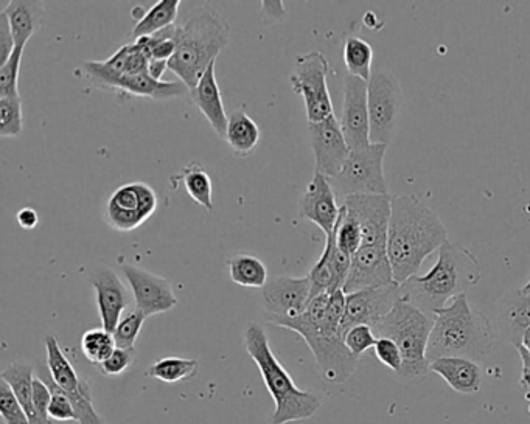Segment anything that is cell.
I'll list each match as a JSON object with an SVG mask.
<instances>
[{
	"mask_svg": "<svg viewBox=\"0 0 530 424\" xmlns=\"http://www.w3.org/2000/svg\"><path fill=\"white\" fill-rule=\"evenodd\" d=\"M229 35V22L212 5H193L175 24L176 53L168 61V70L192 92L227 46Z\"/></svg>",
	"mask_w": 530,
	"mask_h": 424,
	"instance_id": "2",
	"label": "cell"
},
{
	"mask_svg": "<svg viewBox=\"0 0 530 424\" xmlns=\"http://www.w3.org/2000/svg\"><path fill=\"white\" fill-rule=\"evenodd\" d=\"M521 345L526 348L527 352L530 353V327L524 331L523 339H521Z\"/></svg>",
	"mask_w": 530,
	"mask_h": 424,
	"instance_id": "50",
	"label": "cell"
},
{
	"mask_svg": "<svg viewBox=\"0 0 530 424\" xmlns=\"http://www.w3.org/2000/svg\"><path fill=\"white\" fill-rule=\"evenodd\" d=\"M229 275L231 280L243 288L263 289L268 283V269L265 263L254 255L237 254L229 258Z\"/></svg>",
	"mask_w": 530,
	"mask_h": 424,
	"instance_id": "29",
	"label": "cell"
},
{
	"mask_svg": "<svg viewBox=\"0 0 530 424\" xmlns=\"http://www.w3.org/2000/svg\"><path fill=\"white\" fill-rule=\"evenodd\" d=\"M97 296L98 316L102 328L109 333L116 331L123 313L130 306L131 294L123 285L119 275L109 268H100L89 277Z\"/></svg>",
	"mask_w": 530,
	"mask_h": 424,
	"instance_id": "21",
	"label": "cell"
},
{
	"mask_svg": "<svg viewBox=\"0 0 530 424\" xmlns=\"http://www.w3.org/2000/svg\"><path fill=\"white\" fill-rule=\"evenodd\" d=\"M50 400H52V392H50L47 384L41 378H35V383H33V415L30 418V424H52L49 415Z\"/></svg>",
	"mask_w": 530,
	"mask_h": 424,
	"instance_id": "43",
	"label": "cell"
},
{
	"mask_svg": "<svg viewBox=\"0 0 530 424\" xmlns=\"http://www.w3.org/2000/svg\"><path fill=\"white\" fill-rule=\"evenodd\" d=\"M367 103L370 143L389 145L405 108V98L397 78L384 70L372 73L367 83Z\"/></svg>",
	"mask_w": 530,
	"mask_h": 424,
	"instance_id": "9",
	"label": "cell"
},
{
	"mask_svg": "<svg viewBox=\"0 0 530 424\" xmlns=\"http://www.w3.org/2000/svg\"><path fill=\"white\" fill-rule=\"evenodd\" d=\"M499 324L515 347L521 345L524 331L530 327V299L521 296L518 291L517 299L504 303L503 311L499 314Z\"/></svg>",
	"mask_w": 530,
	"mask_h": 424,
	"instance_id": "28",
	"label": "cell"
},
{
	"mask_svg": "<svg viewBox=\"0 0 530 424\" xmlns=\"http://www.w3.org/2000/svg\"><path fill=\"white\" fill-rule=\"evenodd\" d=\"M308 126H310L311 148L316 159L314 173L333 179L341 173L352 151L342 134L339 120L332 115L324 122L308 123Z\"/></svg>",
	"mask_w": 530,
	"mask_h": 424,
	"instance_id": "17",
	"label": "cell"
},
{
	"mask_svg": "<svg viewBox=\"0 0 530 424\" xmlns=\"http://www.w3.org/2000/svg\"><path fill=\"white\" fill-rule=\"evenodd\" d=\"M2 11L7 14L14 42L19 49H25L27 42L32 39L35 33L39 32V28L42 27V22L46 18L44 2L14 0V2H8L7 7Z\"/></svg>",
	"mask_w": 530,
	"mask_h": 424,
	"instance_id": "25",
	"label": "cell"
},
{
	"mask_svg": "<svg viewBox=\"0 0 530 424\" xmlns=\"http://www.w3.org/2000/svg\"><path fill=\"white\" fill-rule=\"evenodd\" d=\"M395 283L386 247L363 246L352 257L349 279L342 291L346 294Z\"/></svg>",
	"mask_w": 530,
	"mask_h": 424,
	"instance_id": "20",
	"label": "cell"
},
{
	"mask_svg": "<svg viewBox=\"0 0 530 424\" xmlns=\"http://www.w3.org/2000/svg\"><path fill=\"white\" fill-rule=\"evenodd\" d=\"M482 279L481 266L475 255L461 244L450 241L439 249L436 265L426 275H414L400 285V299L417 306L429 317L447 306L457 296L467 294L468 289Z\"/></svg>",
	"mask_w": 530,
	"mask_h": 424,
	"instance_id": "3",
	"label": "cell"
},
{
	"mask_svg": "<svg viewBox=\"0 0 530 424\" xmlns=\"http://www.w3.org/2000/svg\"><path fill=\"white\" fill-rule=\"evenodd\" d=\"M157 195L145 182H130L109 196L105 207L106 223L117 232H131L154 215Z\"/></svg>",
	"mask_w": 530,
	"mask_h": 424,
	"instance_id": "12",
	"label": "cell"
},
{
	"mask_svg": "<svg viewBox=\"0 0 530 424\" xmlns=\"http://www.w3.org/2000/svg\"><path fill=\"white\" fill-rule=\"evenodd\" d=\"M374 352L381 364L386 365L388 369H391L397 375L401 372L403 355H401L400 348H398V345L392 339L378 338Z\"/></svg>",
	"mask_w": 530,
	"mask_h": 424,
	"instance_id": "44",
	"label": "cell"
},
{
	"mask_svg": "<svg viewBox=\"0 0 530 424\" xmlns=\"http://www.w3.org/2000/svg\"><path fill=\"white\" fill-rule=\"evenodd\" d=\"M2 381L11 387L30 420L33 415V383H35L32 365L14 362L2 372Z\"/></svg>",
	"mask_w": 530,
	"mask_h": 424,
	"instance_id": "32",
	"label": "cell"
},
{
	"mask_svg": "<svg viewBox=\"0 0 530 424\" xmlns=\"http://www.w3.org/2000/svg\"><path fill=\"white\" fill-rule=\"evenodd\" d=\"M148 317L142 313V311L134 310L131 313L126 314L122 317L119 325H117L116 331L112 333L114 341H116L117 348H123V350H134L137 338H139L140 331H142L143 324Z\"/></svg>",
	"mask_w": 530,
	"mask_h": 424,
	"instance_id": "39",
	"label": "cell"
},
{
	"mask_svg": "<svg viewBox=\"0 0 530 424\" xmlns=\"http://www.w3.org/2000/svg\"><path fill=\"white\" fill-rule=\"evenodd\" d=\"M328 72L330 64L321 52L297 56L290 81L294 94L304 98L308 123L324 122L335 115L327 86Z\"/></svg>",
	"mask_w": 530,
	"mask_h": 424,
	"instance_id": "10",
	"label": "cell"
},
{
	"mask_svg": "<svg viewBox=\"0 0 530 424\" xmlns=\"http://www.w3.org/2000/svg\"><path fill=\"white\" fill-rule=\"evenodd\" d=\"M226 142L237 156L248 157L254 153L262 139L259 125L246 114L245 109H234L227 120Z\"/></svg>",
	"mask_w": 530,
	"mask_h": 424,
	"instance_id": "26",
	"label": "cell"
},
{
	"mask_svg": "<svg viewBox=\"0 0 530 424\" xmlns=\"http://www.w3.org/2000/svg\"><path fill=\"white\" fill-rule=\"evenodd\" d=\"M521 296L527 297V299H530V280L526 283V285L523 286V288L520 289Z\"/></svg>",
	"mask_w": 530,
	"mask_h": 424,
	"instance_id": "51",
	"label": "cell"
},
{
	"mask_svg": "<svg viewBox=\"0 0 530 424\" xmlns=\"http://www.w3.org/2000/svg\"><path fill=\"white\" fill-rule=\"evenodd\" d=\"M328 294L308 303L307 310L296 319L277 320L274 325L294 331L307 342L322 378L330 384H344L355 373L358 358L344 344L341 325L327 319Z\"/></svg>",
	"mask_w": 530,
	"mask_h": 424,
	"instance_id": "5",
	"label": "cell"
},
{
	"mask_svg": "<svg viewBox=\"0 0 530 424\" xmlns=\"http://www.w3.org/2000/svg\"><path fill=\"white\" fill-rule=\"evenodd\" d=\"M14 49H16V42L11 32L10 22H8L7 14L2 11L0 13V66L10 60Z\"/></svg>",
	"mask_w": 530,
	"mask_h": 424,
	"instance_id": "46",
	"label": "cell"
},
{
	"mask_svg": "<svg viewBox=\"0 0 530 424\" xmlns=\"http://www.w3.org/2000/svg\"><path fill=\"white\" fill-rule=\"evenodd\" d=\"M386 151L388 145L381 143L350 151L341 173L330 179L336 196L344 201L352 195H389L383 167Z\"/></svg>",
	"mask_w": 530,
	"mask_h": 424,
	"instance_id": "8",
	"label": "cell"
},
{
	"mask_svg": "<svg viewBox=\"0 0 530 424\" xmlns=\"http://www.w3.org/2000/svg\"><path fill=\"white\" fill-rule=\"evenodd\" d=\"M22 56H24V49L16 47L10 60L0 66V98L18 97Z\"/></svg>",
	"mask_w": 530,
	"mask_h": 424,
	"instance_id": "40",
	"label": "cell"
},
{
	"mask_svg": "<svg viewBox=\"0 0 530 424\" xmlns=\"http://www.w3.org/2000/svg\"><path fill=\"white\" fill-rule=\"evenodd\" d=\"M342 207L360 224L363 246L386 247L392 213L391 195L347 196Z\"/></svg>",
	"mask_w": 530,
	"mask_h": 424,
	"instance_id": "15",
	"label": "cell"
},
{
	"mask_svg": "<svg viewBox=\"0 0 530 424\" xmlns=\"http://www.w3.org/2000/svg\"><path fill=\"white\" fill-rule=\"evenodd\" d=\"M434 319L423 313L417 306L398 299L391 313L375 328L378 338L392 339L403 355V367L398 376L414 379L429 372V336L433 331Z\"/></svg>",
	"mask_w": 530,
	"mask_h": 424,
	"instance_id": "7",
	"label": "cell"
},
{
	"mask_svg": "<svg viewBox=\"0 0 530 424\" xmlns=\"http://www.w3.org/2000/svg\"><path fill=\"white\" fill-rule=\"evenodd\" d=\"M179 7L181 0H159L147 13L142 14V19L131 30V38L136 41L145 36H153L175 25L179 18Z\"/></svg>",
	"mask_w": 530,
	"mask_h": 424,
	"instance_id": "27",
	"label": "cell"
},
{
	"mask_svg": "<svg viewBox=\"0 0 530 424\" xmlns=\"http://www.w3.org/2000/svg\"><path fill=\"white\" fill-rule=\"evenodd\" d=\"M39 376L52 392V400H50L49 415L52 420L56 421H77V414H75L72 401L69 400L66 393L56 386L52 376H50L49 369L46 367H39Z\"/></svg>",
	"mask_w": 530,
	"mask_h": 424,
	"instance_id": "38",
	"label": "cell"
},
{
	"mask_svg": "<svg viewBox=\"0 0 530 424\" xmlns=\"http://www.w3.org/2000/svg\"><path fill=\"white\" fill-rule=\"evenodd\" d=\"M492 348L490 320L481 311L473 310L467 294H462L434 316L426 358L429 364L440 358H465L479 362L492 352Z\"/></svg>",
	"mask_w": 530,
	"mask_h": 424,
	"instance_id": "4",
	"label": "cell"
},
{
	"mask_svg": "<svg viewBox=\"0 0 530 424\" xmlns=\"http://www.w3.org/2000/svg\"><path fill=\"white\" fill-rule=\"evenodd\" d=\"M16 218H18L19 226L25 230L35 229L39 224L38 212H36L35 209H32V207H24V209L19 210Z\"/></svg>",
	"mask_w": 530,
	"mask_h": 424,
	"instance_id": "48",
	"label": "cell"
},
{
	"mask_svg": "<svg viewBox=\"0 0 530 424\" xmlns=\"http://www.w3.org/2000/svg\"><path fill=\"white\" fill-rule=\"evenodd\" d=\"M448 241V232L433 209L414 195L392 196L388 251L395 283L419 275L423 261Z\"/></svg>",
	"mask_w": 530,
	"mask_h": 424,
	"instance_id": "1",
	"label": "cell"
},
{
	"mask_svg": "<svg viewBox=\"0 0 530 424\" xmlns=\"http://www.w3.org/2000/svg\"><path fill=\"white\" fill-rule=\"evenodd\" d=\"M310 277H272L262 289L263 308L269 322L296 319L310 303Z\"/></svg>",
	"mask_w": 530,
	"mask_h": 424,
	"instance_id": "13",
	"label": "cell"
},
{
	"mask_svg": "<svg viewBox=\"0 0 530 424\" xmlns=\"http://www.w3.org/2000/svg\"><path fill=\"white\" fill-rule=\"evenodd\" d=\"M122 271L130 283L137 310L145 316L167 313L178 305V297L170 280L131 263H123Z\"/></svg>",
	"mask_w": 530,
	"mask_h": 424,
	"instance_id": "16",
	"label": "cell"
},
{
	"mask_svg": "<svg viewBox=\"0 0 530 424\" xmlns=\"http://www.w3.org/2000/svg\"><path fill=\"white\" fill-rule=\"evenodd\" d=\"M400 299V285L377 286L347 294L346 314L342 319V336L355 325H369L377 328L384 317L391 313Z\"/></svg>",
	"mask_w": 530,
	"mask_h": 424,
	"instance_id": "14",
	"label": "cell"
},
{
	"mask_svg": "<svg viewBox=\"0 0 530 424\" xmlns=\"http://www.w3.org/2000/svg\"><path fill=\"white\" fill-rule=\"evenodd\" d=\"M243 341L246 352L259 367L266 389L276 404L272 424L310 420L318 414L322 406L321 398L307 390L299 389L294 384L290 373L286 372L285 367L272 353L268 334L263 327L259 324L248 325Z\"/></svg>",
	"mask_w": 530,
	"mask_h": 424,
	"instance_id": "6",
	"label": "cell"
},
{
	"mask_svg": "<svg viewBox=\"0 0 530 424\" xmlns=\"http://www.w3.org/2000/svg\"><path fill=\"white\" fill-rule=\"evenodd\" d=\"M339 213L341 206H338V196L330 184V179L314 173L307 190L299 199L300 218L316 224L325 233V237H328L335 232Z\"/></svg>",
	"mask_w": 530,
	"mask_h": 424,
	"instance_id": "19",
	"label": "cell"
},
{
	"mask_svg": "<svg viewBox=\"0 0 530 424\" xmlns=\"http://www.w3.org/2000/svg\"><path fill=\"white\" fill-rule=\"evenodd\" d=\"M518 353H520L521 361H523V372H521V387L526 390V397L530 398V353L527 352L523 345H518Z\"/></svg>",
	"mask_w": 530,
	"mask_h": 424,
	"instance_id": "47",
	"label": "cell"
},
{
	"mask_svg": "<svg viewBox=\"0 0 530 424\" xmlns=\"http://www.w3.org/2000/svg\"><path fill=\"white\" fill-rule=\"evenodd\" d=\"M181 179L184 182L185 190L189 193L190 198L196 204H199V206L204 207L207 212H212V179H210L209 173H207L203 164L190 162V164L185 165L184 170H182Z\"/></svg>",
	"mask_w": 530,
	"mask_h": 424,
	"instance_id": "31",
	"label": "cell"
},
{
	"mask_svg": "<svg viewBox=\"0 0 530 424\" xmlns=\"http://www.w3.org/2000/svg\"><path fill=\"white\" fill-rule=\"evenodd\" d=\"M24 111H22V98H0V136L19 137L24 133Z\"/></svg>",
	"mask_w": 530,
	"mask_h": 424,
	"instance_id": "36",
	"label": "cell"
},
{
	"mask_svg": "<svg viewBox=\"0 0 530 424\" xmlns=\"http://www.w3.org/2000/svg\"><path fill=\"white\" fill-rule=\"evenodd\" d=\"M168 70V61L164 60H150L148 63V75L154 80L162 81L164 73Z\"/></svg>",
	"mask_w": 530,
	"mask_h": 424,
	"instance_id": "49",
	"label": "cell"
},
{
	"mask_svg": "<svg viewBox=\"0 0 530 424\" xmlns=\"http://www.w3.org/2000/svg\"><path fill=\"white\" fill-rule=\"evenodd\" d=\"M117 345L114 336L105 328L86 331L81 338V350L88 361L94 365L103 364L114 353Z\"/></svg>",
	"mask_w": 530,
	"mask_h": 424,
	"instance_id": "35",
	"label": "cell"
},
{
	"mask_svg": "<svg viewBox=\"0 0 530 424\" xmlns=\"http://www.w3.org/2000/svg\"><path fill=\"white\" fill-rule=\"evenodd\" d=\"M344 63H346L347 75L361 78L369 83L372 78V63H374V49L369 42L358 36H350L344 42Z\"/></svg>",
	"mask_w": 530,
	"mask_h": 424,
	"instance_id": "30",
	"label": "cell"
},
{
	"mask_svg": "<svg viewBox=\"0 0 530 424\" xmlns=\"http://www.w3.org/2000/svg\"><path fill=\"white\" fill-rule=\"evenodd\" d=\"M342 134L350 150L370 145L369 103H367V81L347 75L344 80L342 101Z\"/></svg>",
	"mask_w": 530,
	"mask_h": 424,
	"instance_id": "18",
	"label": "cell"
},
{
	"mask_svg": "<svg viewBox=\"0 0 530 424\" xmlns=\"http://www.w3.org/2000/svg\"><path fill=\"white\" fill-rule=\"evenodd\" d=\"M108 91H122L134 97L151 98V100H170L189 95V87L182 81H157L151 78L148 73L142 75H125L117 78L109 86Z\"/></svg>",
	"mask_w": 530,
	"mask_h": 424,
	"instance_id": "24",
	"label": "cell"
},
{
	"mask_svg": "<svg viewBox=\"0 0 530 424\" xmlns=\"http://www.w3.org/2000/svg\"><path fill=\"white\" fill-rule=\"evenodd\" d=\"M377 341L378 336L369 325H355L344 333V344L355 358H360L367 350L374 348Z\"/></svg>",
	"mask_w": 530,
	"mask_h": 424,
	"instance_id": "41",
	"label": "cell"
},
{
	"mask_svg": "<svg viewBox=\"0 0 530 424\" xmlns=\"http://www.w3.org/2000/svg\"><path fill=\"white\" fill-rule=\"evenodd\" d=\"M0 415L5 424H30L27 412L5 381L0 384Z\"/></svg>",
	"mask_w": 530,
	"mask_h": 424,
	"instance_id": "42",
	"label": "cell"
},
{
	"mask_svg": "<svg viewBox=\"0 0 530 424\" xmlns=\"http://www.w3.org/2000/svg\"><path fill=\"white\" fill-rule=\"evenodd\" d=\"M199 362L195 359L162 358L148 367V376L165 384H176L195 378Z\"/></svg>",
	"mask_w": 530,
	"mask_h": 424,
	"instance_id": "33",
	"label": "cell"
},
{
	"mask_svg": "<svg viewBox=\"0 0 530 424\" xmlns=\"http://www.w3.org/2000/svg\"><path fill=\"white\" fill-rule=\"evenodd\" d=\"M190 98H192L196 108L203 112L213 131L224 139L229 115L226 114L223 95H221L220 86H218L215 63L206 70L203 78L199 80L198 86L190 92Z\"/></svg>",
	"mask_w": 530,
	"mask_h": 424,
	"instance_id": "22",
	"label": "cell"
},
{
	"mask_svg": "<svg viewBox=\"0 0 530 424\" xmlns=\"http://www.w3.org/2000/svg\"><path fill=\"white\" fill-rule=\"evenodd\" d=\"M308 277H310L311 285L310 302L322 294H330V292L341 289L335 269H333L332 260H330V246L327 243H325L321 258L311 268Z\"/></svg>",
	"mask_w": 530,
	"mask_h": 424,
	"instance_id": "34",
	"label": "cell"
},
{
	"mask_svg": "<svg viewBox=\"0 0 530 424\" xmlns=\"http://www.w3.org/2000/svg\"><path fill=\"white\" fill-rule=\"evenodd\" d=\"M429 372H434L454 390L462 395L478 393L484 383L479 362L465 358H440L429 364Z\"/></svg>",
	"mask_w": 530,
	"mask_h": 424,
	"instance_id": "23",
	"label": "cell"
},
{
	"mask_svg": "<svg viewBox=\"0 0 530 424\" xmlns=\"http://www.w3.org/2000/svg\"><path fill=\"white\" fill-rule=\"evenodd\" d=\"M46 353L50 376L56 386L60 387L72 401L78 423L103 424L102 418L95 411L91 384L88 379L77 375L74 365L70 364L69 359L61 350L60 342L53 334H49L46 338Z\"/></svg>",
	"mask_w": 530,
	"mask_h": 424,
	"instance_id": "11",
	"label": "cell"
},
{
	"mask_svg": "<svg viewBox=\"0 0 530 424\" xmlns=\"http://www.w3.org/2000/svg\"><path fill=\"white\" fill-rule=\"evenodd\" d=\"M335 238L339 249L352 257L363 246V232H361L360 224L356 223L342 206L338 224H336Z\"/></svg>",
	"mask_w": 530,
	"mask_h": 424,
	"instance_id": "37",
	"label": "cell"
},
{
	"mask_svg": "<svg viewBox=\"0 0 530 424\" xmlns=\"http://www.w3.org/2000/svg\"><path fill=\"white\" fill-rule=\"evenodd\" d=\"M134 350H123V348H116L114 353L106 359L103 364L98 365V370L103 376H119L130 369L134 362Z\"/></svg>",
	"mask_w": 530,
	"mask_h": 424,
	"instance_id": "45",
	"label": "cell"
}]
</instances>
